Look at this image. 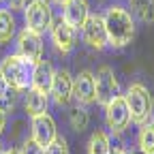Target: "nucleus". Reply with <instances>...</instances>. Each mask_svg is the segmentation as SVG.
Returning a JSON list of instances; mask_svg holds the SVG:
<instances>
[{
  "label": "nucleus",
  "instance_id": "obj_1",
  "mask_svg": "<svg viewBox=\"0 0 154 154\" xmlns=\"http://www.w3.org/2000/svg\"><path fill=\"white\" fill-rule=\"evenodd\" d=\"M103 24L107 30V38H109V45L113 47H124L133 41L135 36V22L131 13L120 7V5H111L107 9V13L103 15Z\"/></svg>",
  "mask_w": 154,
  "mask_h": 154
},
{
  "label": "nucleus",
  "instance_id": "obj_2",
  "mask_svg": "<svg viewBox=\"0 0 154 154\" xmlns=\"http://www.w3.org/2000/svg\"><path fill=\"white\" fill-rule=\"evenodd\" d=\"M32 71H34V62H30L28 58L19 54L7 56L0 64V75L5 77V82L13 90H28L32 84Z\"/></svg>",
  "mask_w": 154,
  "mask_h": 154
},
{
  "label": "nucleus",
  "instance_id": "obj_3",
  "mask_svg": "<svg viewBox=\"0 0 154 154\" xmlns=\"http://www.w3.org/2000/svg\"><path fill=\"white\" fill-rule=\"evenodd\" d=\"M124 101L128 105L131 120L135 124H146L152 118V96L143 84H131L128 92L124 94Z\"/></svg>",
  "mask_w": 154,
  "mask_h": 154
},
{
  "label": "nucleus",
  "instance_id": "obj_4",
  "mask_svg": "<svg viewBox=\"0 0 154 154\" xmlns=\"http://www.w3.org/2000/svg\"><path fill=\"white\" fill-rule=\"evenodd\" d=\"M51 7L47 0H32V2L26 7V28L36 32V34H43L45 30L51 28Z\"/></svg>",
  "mask_w": 154,
  "mask_h": 154
},
{
  "label": "nucleus",
  "instance_id": "obj_5",
  "mask_svg": "<svg viewBox=\"0 0 154 154\" xmlns=\"http://www.w3.org/2000/svg\"><path fill=\"white\" fill-rule=\"evenodd\" d=\"M94 90H96V103L107 105L109 101H113L120 94V86L118 79L113 75V69L109 66H101L94 75Z\"/></svg>",
  "mask_w": 154,
  "mask_h": 154
},
{
  "label": "nucleus",
  "instance_id": "obj_6",
  "mask_svg": "<svg viewBox=\"0 0 154 154\" xmlns=\"http://www.w3.org/2000/svg\"><path fill=\"white\" fill-rule=\"evenodd\" d=\"M105 122H107V128L111 133H122L128 126L131 113H128V105H126L122 94H118L113 101H109L105 105Z\"/></svg>",
  "mask_w": 154,
  "mask_h": 154
},
{
  "label": "nucleus",
  "instance_id": "obj_7",
  "mask_svg": "<svg viewBox=\"0 0 154 154\" xmlns=\"http://www.w3.org/2000/svg\"><path fill=\"white\" fill-rule=\"evenodd\" d=\"M82 36H84V43L92 49H105L109 45L107 30L101 15H90L86 19V24L82 26Z\"/></svg>",
  "mask_w": 154,
  "mask_h": 154
},
{
  "label": "nucleus",
  "instance_id": "obj_8",
  "mask_svg": "<svg viewBox=\"0 0 154 154\" xmlns=\"http://www.w3.org/2000/svg\"><path fill=\"white\" fill-rule=\"evenodd\" d=\"M17 51L19 56L28 58L30 62H38L43 56V41H41V34H36L28 28H24L17 36Z\"/></svg>",
  "mask_w": 154,
  "mask_h": 154
},
{
  "label": "nucleus",
  "instance_id": "obj_9",
  "mask_svg": "<svg viewBox=\"0 0 154 154\" xmlns=\"http://www.w3.org/2000/svg\"><path fill=\"white\" fill-rule=\"evenodd\" d=\"M58 137V131H56V122L49 113H43V116H36L32 118V137L41 148L49 146L54 139Z\"/></svg>",
  "mask_w": 154,
  "mask_h": 154
},
{
  "label": "nucleus",
  "instance_id": "obj_10",
  "mask_svg": "<svg viewBox=\"0 0 154 154\" xmlns=\"http://www.w3.org/2000/svg\"><path fill=\"white\" fill-rule=\"evenodd\" d=\"M49 94L54 96V101L58 105H69V101L73 99V77L69 71H64V69L54 71V82H51Z\"/></svg>",
  "mask_w": 154,
  "mask_h": 154
},
{
  "label": "nucleus",
  "instance_id": "obj_11",
  "mask_svg": "<svg viewBox=\"0 0 154 154\" xmlns=\"http://www.w3.org/2000/svg\"><path fill=\"white\" fill-rule=\"evenodd\" d=\"M73 96L82 105L96 103V90H94V73L82 71L79 75L73 79Z\"/></svg>",
  "mask_w": 154,
  "mask_h": 154
},
{
  "label": "nucleus",
  "instance_id": "obj_12",
  "mask_svg": "<svg viewBox=\"0 0 154 154\" xmlns=\"http://www.w3.org/2000/svg\"><path fill=\"white\" fill-rule=\"evenodd\" d=\"M90 17V7L86 0H69L62 9V22H66L71 28H82L86 19Z\"/></svg>",
  "mask_w": 154,
  "mask_h": 154
},
{
  "label": "nucleus",
  "instance_id": "obj_13",
  "mask_svg": "<svg viewBox=\"0 0 154 154\" xmlns=\"http://www.w3.org/2000/svg\"><path fill=\"white\" fill-rule=\"evenodd\" d=\"M77 30L75 28H71L66 22H58V24H54L51 26V41H54V45H56V49L58 51H62V54H69L73 47H75V34Z\"/></svg>",
  "mask_w": 154,
  "mask_h": 154
},
{
  "label": "nucleus",
  "instance_id": "obj_14",
  "mask_svg": "<svg viewBox=\"0 0 154 154\" xmlns=\"http://www.w3.org/2000/svg\"><path fill=\"white\" fill-rule=\"evenodd\" d=\"M51 82H54V69H51V64H49V62H45V60L34 62L32 84H30V88H32V90H36V92L49 94V90H51Z\"/></svg>",
  "mask_w": 154,
  "mask_h": 154
},
{
  "label": "nucleus",
  "instance_id": "obj_15",
  "mask_svg": "<svg viewBox=\"0 0 154 154\" xmlns=\"http://www.w3.org/2000/svg\"><path fill=\"white\" fill-rule=\"evenodd\" d=\"M47 105H49V101H47V94H43V92H36V90H32V88L28 90L24 107H26V111H28V116H30V118H36V116H43V113H47Z\"/></svg>",
  "mask_w": 154,
  "mask_h": 154
},
{
  "label": "nucleus",
  "instance_id": "obj_16",
  "mask_svg": "<svg viewBox=\"0 0 154 154\" xmlns=\"http://www.w3.org/2000/svg\"><path fill=\"white\" fill-rule=\"evenodd\" d=\"M133 13L137 15L143 24L154 22V0H128Z\"/></svg>",
  "mask_w": 154,
  "mask_h": 154
},
{
  "label": "nucleus",
  "instance_id": "obj_17",
  "mask_svg": "<svg viewBox=\"0 0 154 154\" xmlns=\"http://www.w3.org/2000/svg\"><path fill=\"white\" fill-rule=\"evenodd\" d=\"M137 143L143 154H154V122H146L139 128Z\"/></svg>",
  "mask_w": 154,
  "mask_h": 154
},
{
  "label": "nucleus",
  "instance_id": "obj_18",
  "mask_svg": "<svg viewBox=\"0 0 154 154\" xmlns=\"http://www.w3.org/2000/svg\"><path fill=\"white\" fill-rule=\"evenodd\" d=\"M109 150H111V143H109L107 133L94 131L88 141V154H109Z\"/></svg>",
  "mask_w": 154,
  "mask_h": 154
},
{
  "label": "nucleus",
  "instance_id": "obj_19",
  "mask_svg": "<svg viewBox=\"0 0 154 154\" xmlns=\"http://www.w3.org/2000/svg\"><path fill=\"white\" fill-rule=\"evenodd\" d=\"M15 34V19L9 11L0 9V45L9 43Z\"/></svg>",
  "mask_w": 154,
  "mask_h": 154
},
{
  "label": "nucleus",
  "instance_id": "obj_20",
  "mask_svg": "<svg viewBox=\"0 0 154 154\" xmlns=\"http://www.w3.org/2000/svg\"><path fill=\"white\" fill-rule=\"evenodd\" d=\"M69 120H71V128H73V131L82 133V131L88 126V122H90V116H88V111H86L84 107H75V109H71V113H69Z\"/></svg>",
  "mask_w": 154,
  "mask_h": 154
},
{
  "label": "nucleus",
  "instance_id": "obj_21",
  "mask_svg": "<svg viewBox=\"0 0 154 154\" xmlns=\"http://www.w3.org/2000/svg\"><path fill=\"white\" fill-rule=\"evenodd\" d=\"M45 154H69V143L64 137H56L49 146H45Z\"/></svg>",
  "mask_w": 154,
  "mask_h": 154
},
{
  "label": "nucleus",
  "instance_id": "obj_22",
  "mask_svg": "<svg viewBox=\"0 0 154 154\" xmlns=\"http://www.w3.org/2000/svg\"><path fill=\"white\" fill-rule=\"evenodd\" d=\"M19 154H45V148H41L34 139H26L22 150H19Z\"/></svg>",
  "mask_w": 154,
  "mask_h": 154
},
{
  "label": "nucleus",
  "instance_id": "obj_23",
  "mask_svg": "<svg viewBox=\"0 0 154 154\" xmlns=\"http://www.w3.org/2000/svg\"><path fill=\"white\" fill-rule=\"evenodd\" d=\"M9 90H11L9 84L5 82V77L0 75V101H7V99H9Z\"/></svg>",
  "mask_w": 154,
  "mask_h": 154
},
{
  "label": "nucleus",
  "instance_id": "obj_24",
  "mask_svg": "<svg viewBox=\"0 0 154 154\" xmlns=\"http://www.w3.org/2000/svg\"><path fill=\"white\" fill-rule=\"evenodd\" d=\"M7 2H9V7H11V9H24L28 0H7Z\"/></svg>",
  "mask_w": 154,
  "mask_h": 154
},
{
  "label": "nucleus",
  "instance_id": "obj_25",
  "mask_svg": "<svg viewBox=\"0 0 154 154\" xmlns=\"http://www.w3.org/2000/svg\"><path fill=\"white\" fill-rule=\"evenodd\" d=\"M5 122H7V116H5V109L0 107V133H2V128H5Z\"/></svg>",
  "mask_w": 154,
  "mask_h": 154
},
{
  "label": "nucleus",
  "instance_id": "obj_26",
  "mask_svg": "<svg viewBox=\"0 0 154 154\" xmlns=\"http://www.w3.org/2000/svg\"><path fill=\"white\" fill-rule=\"evenodd\" d=\"M109 154H126V152L120 150V148H113V150H109Z\"/></svg>",
  "mask_w": 154,
  "mask_h": 154
},
{
  "label": "nucleus",
  "instance_id": "obj_27",
  "mask_svg": "<svg viewBox=\"0 0 154 154\" xmlns=\"http://www.w3.org/2000/svg\"><path fill=\"white\" fill-rule=\"evenodd\" d=\"M51 2H56V5H64V2H69V0H51Z\"/></svg>",
  "mask_w": 154,
  "mask_h": 154
},
{
  "label": "nucleus",
  "instance_id": "obj_28",
  "mask_svg": "<svg viewBox=\"0 0 154 154\" xmlns=\"http://www.w3.org/2000/svg\"><path fill=\"white\" fill-rule=\"evenodd\" d=\"M2 154H19V152H15V150H7V152H2Z\"/></svg>",
  "mask_w": 154,
  "mask_h": 154
},
{
  "label": "nucleus",
  "instance_id": "obj_29",
  "mask_svg": "<svg viewBox=\"0 0 154 154\" xmlns=\"http://www.w3.org/2000/svg\"><path fill=\"white\" fill-rule=\"evenodd\" d=\"M0 154H2V143H0Z\"/></svg>",
  "mask_w": 154,
  "mask_h": 154
},
{
  "label": "nucleus",
  "instance_id": "obj_30",
  "mask_svg": "<svg viewBox=\"0 0 154 154\" xmlns=\"http://www.w3.org/2000/svg\"><path fill=\"white\" fill-rule=\"evenodd\" d=\"M0 2H2V0H0Z\"/></svg>",
  "mask_w": 154,
  "mask_h": 154
}]
</instances>
